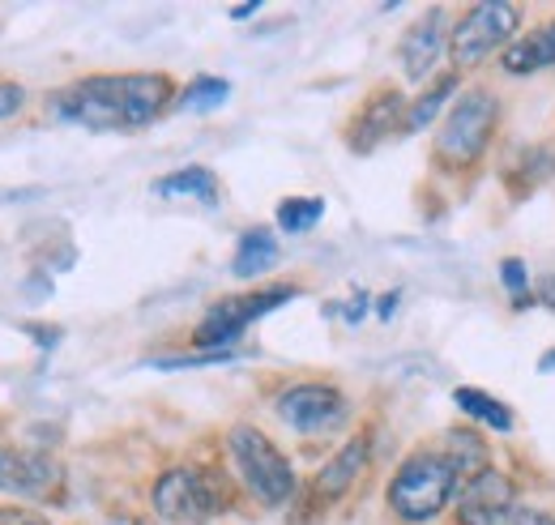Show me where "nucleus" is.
Instances as JSON below:
<instances>
[{
  "instance_id": "4",
  "label": "nucleus",
  "mask_w": 555,
  "mask_h": 525,
  "mask_svg": "<svg viewBox=\"0 0 555 525\" xmlns=\"http://www.w3.org/2000/svg\"><path fill=\"white\" fill-rule=\"evenodd\" d=\"M150 500H154V513H158L163 522L202 525L231 509V487H227L218 474H209V470L176 465V470L158 474Z\"/></svg>"
},
{
  "instance_id": "19",
  "label": "nucleus",
  "mask_w": 555,
  "mask_h": 525,
  "mask_svg": "<svg viewBox=\"0 0 555 525\" xmlns=\"http://www.w3.org/2000/svg\"><path fill=\"white\" fill-rule=\"evenodd\" d=\"M158 197H197V201H218V176L209 167H180L163 180H154Z\"/></svg>"
},
{
  "instance_id": "7",
  "label": "nucleus",
  "mask_w": 555,
  "mask_h": 525,
  "mask_svg": "<svg viewBox=\"0 0 555 525\" xmlns=\"http://www.w3.org/2000/svg\"><path fill=\"white\" fill-rule=\"evenodd\" d=\"M295 295H299L295 286H261V291H253V295L218 299L206 317H202V325L193 333V346H202V350H231V346L240 342V333L253 325V321L270 317L274 308H282V304L295 299Z\"/></svg>"
},
{
  "instance_id": "20",
  "label": "nucleus",
  "mask_w": 555,
  "mask_h": 525,
  "mask_svg": "<svg viewBox=\"0 0 555 525\" xmlns=\"http://www.w3.org/2000/svg\"><path fill=\"white\" fill-rule=\"evenodd\" d=\"M457 77L462 73H440L423 94H418L415 103H411V112H406V129L402 132H418V129H427L436 116H440V107H444V99L449 94H457Z\"/></svg>"
},
{
  "instance_id": "22",
  "label": "nucleus",
  "mask_w": 555,
  "mask_h": 525,
  "mask_svg": "<svg viewBox=\"0 0 555 525\" xmlns=\"http://www.w3.org/2000/svg\"><path fill=\"white\" fill-rule=\"evenodd\" d=\"M227 94H231V81H222V77H197V81L184 86V94L176 99V107H184V112H214V107L227 103Z\"/></svg>"
},
{
  "instance_id": "2",
  "label": "nucleus",
  "mask_w": 555,
  "mask_h": 525,
  "mask_svg": "<svg viewBox=\"0 0 555 525\" xmlns=\"http://www.w3.org/2000/svg\"><path fill=\"white\" fill-rule=\"evenodd\" d=\"M500 129V99L487 86H470L449 107L444 125L431 141V158L440 171H470L487 154L491 137Z\"/></svg>"
},
{
  "instance_id": "14",
  "label": "nucleus",
  "mask_w": 555,
  "mask_h": 525,
  "mask_svg": "<svg viewBox=\"0 0 555 525\" xmlns=\"http://www.w3.org/2000/svg\"><path fill=\"white\" fill-rule=\"evenodd\" d=\"M500 65H504V73H513V77L539 73V68H555V17L552 22H543L534 35L513 39V43L504 48Z\"/></svg>"
},
{
  "instance_id": "12",
  "label": "nucleus",
  "mask_w": 555,
  "mask_h": 525,
  "mask_svg": "<svg viewBox=\"0 0 555 525\" xmlns=\"http://www.w3.org/2000/svg\"><path fill=\"white\" fill-rule=\"evenodd\" d=\"M56 483H61V465L48 458V453L13 449V445H4V440H0V491L43 500Z\"/></svg>"
},
{
  "instance_id": "27",
  "label": "nucleus",
  "mask_w": 555,
  "mask_h": 525,
  "mask_svg": "<svg viewBox=\"0 0 555 525\" xmlns=\"http://www.w3.org/2000/svg\"><path fill=\"white\" fill-rule=\"evenodd\" d=\"M363 312H367V295H359V299L350 304V308H347V317H350V321H359Z\"/></svg>"
},
{
  "instance_id": "16",
  "label": "nucleus",
  "mask_w": 555,
  "mask_h": 525,
  "mask_svg": "<svg viewBox=\"0 0 555 525\" xmlns=\"http://www.w3.org/2000/svg\"><path fill=\"white\" fill-rule=\"evenodd\" d=\"M278 265V240L270 227H248L235 244V257H231V273L235 278H257L266 269Z\"/></svg>"
},
{
  "instance_id": "24",
  "label": "nucleus",
  "mask_w": 555,
  "mask_h": 525,
  "mask_svg": "<svg viewBox=\"0 0 555 525\" xmlns=\"http://www.w3.org/2000/svg\"><path fill=\"white\" fill-rule=\"evenodd\" d=\"M500 278H504V286L513 291V299H517V308H530V299H526V265L517 261V257H508V261H500Z\"/></svg>"
},
{
  "instance_id": "9",
  "label": "nucleus",
  "mask_w": 555,
  "mask_h": 525,
  "mask_svg": "<svg viewBox=\"0 0 555 525\" xmlns=\"http://www.w3.org/2000/svg\"><path fill=\"white\" fill-rule=\"evenodd\" d=\"M406 112H411V99L398 90V86H376L350 116L347 125V145L354 154H372L380 141H389L393 132L406 129Z\"/></svg>"
},
{
  "instance_id": "10",
  "label": "nucleus",
  "mask_w": 555,
  "mask_h": 525,
  "mask_svg": "<svg viewBox=\"0 0 555 525\" xmlns=\"http://www.w3.org/2000/svg\"><path fill=\"white\" fill-rule=\"evenodd\" d=\"M449 13L436 4V9H427L423 17H418L415 26L402 35V48H398V56H402V73L411 77V81H423V77H431V68L440 65V56L449 52Z\"/></svg>"
},
{
  "instance_id": "3",
  "label": "nucleus",
  "mask_w": 555,
  "mask_h": 525,
  "mask_svg": "<svg viewBox=\"0 0 555 525\" xmlns=\"http://www.w3.org/2000/svg\"><path fill=\"white\" fill-rule=\"evenodd\" d=\"M457 474H453V465L440 458V453H431V449H415L411 458L398 465V474L389 478V491H385V500H389V509H393V517L406 525H423V522H436L449 504H453V496H457Z\"/></svg>"
},
{
  "instance_id": "29",
  "label": "nucleus",
  "mask_w": 555,
  "mask_h": 525,
  "mask_svg": "<svg viewBox=\"0 0 555 525\" xmlns=\"http://www.w3.org/2000/svg\"><path fill=\"white\" fill-rule=\"evenodd\" d=\"M253 13H257V4H235V9H231L235 22H244V17H253Z\"/></svg>"
},
{
  "instance_id": "21",
  "label": "nucleus",
  "mask_w": 555,
  "mask_h": 525,
  "mask_svg": "<svg viewBox=\"0 0 555 525\" xmlns=\"http://www.w3.org/2000/svg\"><path fill=\"white\" fill-rule=\"evenodd\" d=\"M321 214H325L321 197H286L278 205V227L286 235H304V231H312L321 222Z\"/></svg>"
},
{
  "instance_id": "17",
  "label": "nucleus",
  "mask_w": 555,
  "mask_h": 525,
  "mask_svg": "<svg viewBox=\"0 0 555 525\" xmlns=\"http://www.w3.org/2000/svg\"><path fill=\"white\" fill-rule=\"evenodd\" d=\"M552 176H555V145H530V150H521L517 163L504 171V184H508L513 197H526L530 189L547 184Z\"/></svg>"
},
{
  "instance_id": "18",
  "label": "nucleus",
  "mask_w": 555,
  "mask_h": 525,
  "mask_svg": "<svg viewBox=\"0 0 555 525\" xmlns=\"http://www.w3.org/2000/svg\"><path fill=\"white\" fill-rule=\"evenodd\" d=\"M453 401H457V410H462L466 419H479V423H487L491 432H513V427H517L513 410H508L500 397L483 394V389L462 385V389H453Z\"/></svg>"
},
{
  "instance_id": "8",
  "label": "nucleus",
  "mask_w": 555,
  "mask_h": 525,
  "mask_svg": "<svg viewBox=\"0 0 555 525\" xmlns=\"http://www.w3.org/2000/svg\"><path fill=\"white\" fill-rule=\"evenodd\" d=\"M278 419L304 436H325L334 427H343L350 414V401L343 397V389L308 381V385H291L286 394L278 397Z\"/></svg>"
},
{
  "instance_id": "13",
  "label": "nucleus",
  "mask_w": 555,
  "mask_h": 525,
  "mask_svg": "<svg viewBox=\"0 0 555 525\" xmlns=\"http://www.w3.org/2000/svg\"><path fill=\"white\" fill-rule=\"evenodd\" d=\"M367 458H372V440H367V436H354V440H347V445H343L334 458L321 465V474L312 478V504H317V509L338 504L350 487L359 483V474L367 470Z\"/></svg>"
},
{
  "instance_id": "30",
  "label": "nucleus",
  "mask_w": 555,
  "mask_h": 525,
  "mask_svg": "<svg viewBox=\"0 0 555 525\" xmlns=\"http://www.w3.org/2000/svg\"><path fill=\"white\" fill-rule=\"evenodd\" d=\"M552 368H555V350L552 355H543V372H552Z\"/></svg>"
},
{
  "instance_id": "23",
  "label": "nucleus",
  "mask_w": 555,
  "mask_h": 525,
  "mask_svg": "<svg viewBox=\"0 0 555 525\" xmlns=\"http://www.w3.org/2000/svg\"><path fill=\"white\" fill-rule=\"evenodd\" d=\"M491 525H555V517L543 509H530V504H508Z\"/></svg>"
},
{
  "instance_id": "15",
  "label": "nucleus",
  "mask_w": 555,
  "mask_h": 525,
  "mask_svg": "<svg viewBox=\"0 0 555 525\" xmlns=\"http://www.w3.org/2000/svg\"><path fill=\"white\" fill-rule=\"evenodd\" d=\"M440 458L453 465L457 483L483 474L487 465H491V453H487L483 436L470 432V427H449V432H444V449H440Z\"/></svg>"
},
{
  "instance_id": "5",
  "label": "nucleus",
  "mask_w": 555,
  "mask_h": 525,
  "mask_svg": "<svg viewBox=\"0 0 555 525\" xmlns=\"http://www.w3.org/2000/svg\"><path fill=\"white\" fill-rule=\"evenodd\" d=\"M227 445H231V458H235V470H240L244 487H248L266 509H282V504L295 496V470H291L286 453L278 449L261 427L240 423V427H231Z\"/></svg>"
},
{
  "instance_id": "11",
  "label": "nucleus",
  "mask_w": 555,
  "mask_h": 525,
  "mask_svg": "<svg viewBox=\"0 0 555 525\" xmlns=\"http://www.w3.org/2000/svg\"><path fill=\"white\" fill-rule=\"evenodd\" d=\"M453 504H457V525H491L508 504H517L513 500V478L504 470L487 465L483 474H475L457 487Z\"/></svg>"
},
{
  "instance_id": "28",
  "label": "nucleus",
  "mask_w": 555,
  "mask_h": 525,
  "mask_svg": "<svg viewBox=\"0 0 555 525\" xmlns=\"http://www.w3.org/2000/svg\"><path fill=\"white\" fill-rule=\"evenodd\" d=\"M393 308H398V295H385V299H380V308H376V312H380V317H385V321H389V317H393Z\"/></svg>"
},
{
  "instance_id": "26",
  "label": "nucleus",
  "mask_w": 555,
  "mask_h": 525,
  "mask_svg": "<svg viewBox=\"0 0 555 525\" xmlns=\"http://www.w3.org/2000/svg\"><path fill=\"white\" fill-rule=\"evenodd\" d=\"M0 525H48V517H39L30 509H0Z\"/></svg>"
},
{
  "instance_id": "6",
  "label": "nucleus",
  "mask_w": 555,
  "mask_h": 525,
  "mask_svg": "<svg viewBox=\"0 0 555 525\" xmlns=\"http://www.w3.org/2000/svg\"><path fill=\"white\" fill-rule=\"evenodd\" d=\"M521 30V4L513 0H487L462 13V22L453 26L449 35V61L453 73H466V68H479L500 48L513 43V35Z\"/></svg>"
},
{
  "instance_id": "1",
  "label": "nucleus",
  "mask_w": 555,
  "mask_h": 525,
  "mask_svg": "<svg viewBox=\"0 0 555 525\" xmlns=\"http://www.w3.org/2000/svg\"><path fill=\"white\" fill-rule=\"evenodd\" d=\"M176 103L167 73H94L52 94V112L90 132H129L154 125Z\"/></svg>"
},
{
  "instance_id": "25",
  "label": "nucleus",
  "mask_w": 555,
  "mask_h": 525,
  "mask_svg": "<svg viewBox=\"0 0 555 525\" xmlns=\"http://www.w3.org/2000/svg\"><path fill=\"white\" fill-rule=\"evenodd\" d=\"M22 103H26V90L17 81H0V120L13 116V112H22Z\"/></svg>"
}]
</instances>
